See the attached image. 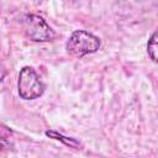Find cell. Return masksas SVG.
Here are the masks:
<instances>
[{
	"label": "cell",
	"mask_w": 158,
	"mask_h": 158,
	"mask_svg": "<svg viewBox=\"0 0 158 158\" xmlns=\"http://www.w3.org/2000/svg\"><path fill=\"white\" fill-rule=\"evenodd\" d=\"M100 44L101 42L98 36L85 30H77L68 38L65 43V49L70 56L81 58L86 54L98 52Z\"/></svg>",
	"instance_id": "cell-1"
},
{
	"label": "cell",
	"mask_w": 158,
	"mask_h": 158,
	"mask_svg": "<svg viewBox=\"0 0 158 158\" xmlns=\"http://www.w3.org/2000/svg\"><path fill=\"white\" fill-rule=\"evenodd\" d=\"M44 84L36 73V70L26 65L20 70L17 80V91L23 100H35L44 93Z\"/></svg>",
	"instance_id": "cell-2"
},
{
	"label": "cell",
	"mask_w": 158,
	"mask_h": 158,
	"mask_svg": "<svg viewBox=\"0 0 158 158\" xmlns=\"http://www.w3.org/2000/svg\"><path fill=\"white\" fill-rule=\"evenodd\" d=\"M22 27L27 38L33 42H49L56 37L54 31L46 22V20L35 14L25 15Z\"/></svg>",
	"instance_id": "cell-3"
},
{
	"label": "cell",
	"mask_w": 158,
	"mask_h": 158,
	"mask_svg": "<svg viewBox=\"0 0 158 158\" xmlns=\"http://www.w3.org/2000/svg\"><path fill=\"white\" fill-rule=\"evenodd\" d=\"M147 52L149 58L154 63H158V28L151 35L147 42Z\"/></svg>",
	"instance_id": "cell-4"
},
{
	"label": "cell",
	"mask_w": 158,
	"mask_h": 158,
	"mask_svg": "<svg viewBox=\"0 0 158 158\" xmlns=\"http://www.w3.org/2000/svg\"><path fill=\"white\" fill-rule=\"evenodd\" d=\"M46 136H48L53 139H58V141L63 142L65 146H69V147H73V148H78L80 146V143L77 139H74L72 137H65V136L58 133L57 131H46Z\"/></svg>",
	"instance_id": "cell-5"
}]
</instances>
